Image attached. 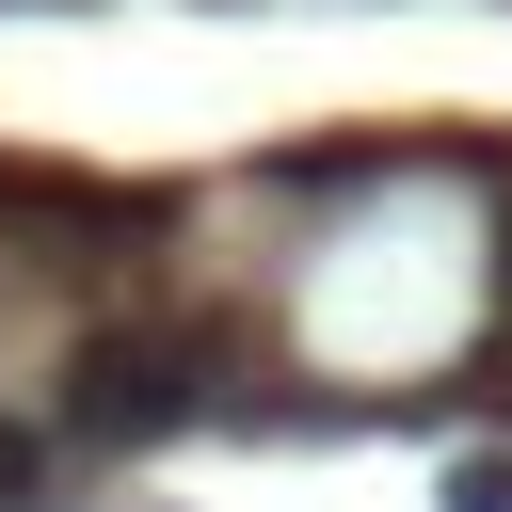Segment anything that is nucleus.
I'll use <instances>...</instances> for the list:
<instances>
[{
    "mask_svg": "<svg viewBox=\"0 0 512 512\" xmlns=\"http://www.w3.org/2000/svg\"><path fill=\"white\" fill-rule=\"evenodd\" d=\"M448 512H512V448H464L448 464Z\"/></svg>",
    "mask_w": 512,
    "mask_h": 512,
    "instance_id": "2",
    "label": "nucleus"
},
{
    "mask_svg": "<svg viewBox=\"0 0 512 512\" xmlns=\"http://www.w3.org/2000/svg\"><path fill=\"white\" fill-rule=\"evenodd\" d=\"M208 400V352L176 336V320H112V336H80L64 352V448H144V432H176Z\"/></svg>",
    "mask_w": 512,
    "mask_h": 512,
    "instance_id": "1",
    "label": "nucleus"
}]
</instances>
